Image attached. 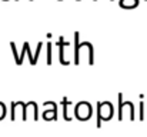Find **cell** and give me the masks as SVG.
<instances>
[{"mask_svg": "<svg viewBox=\"0 0 147 137\" xmlns=\"http://www.w3.org/2000/svg\"><path fill=\"white\" fill-rule=\"evenodd\" d=\"M29 114H33V119L37 120V106L33 101L24 106V117H23V120H27Z\"/></svg>", "mask_w": 147, "mask_h": 137, "instance_id": "cell-4", "label": "cell"}, {"mask_svg": "<svg viewBox=\"0 0 147 137\" xmlns=\"http://www.w3.org/2000/svg\"><path fill=\"white\" fill-rule=\"evenodd\" d=\"M92 116V107L89 103L83 101V103H79L77 107H76V117L79 120H87L90 119Z\"/></svg>", "mask_w": 147, "mask_h": 137, "instance_id": "cell-2", "label": "cell"}, {"mask_svg": "<svg viewBox=\"0 0 147 137\" xmlns=\"http://www.w3.org/2000/svg\"><path fill=\"white\" fill-rule=\"evenodd\" d=\"M98 109V119H97V127H100L101 120H110L111 114H113V107L109 101L106 103H98L97 104Z\"/></svg>", "mask_w": 147, "mask_h": 137, "instance_id": "cell-1", "label": "cell"}, {"mask_svg": "<svg viewBox=\"0 0 147 137\" xmlns=\"http://www.w3.org/2000/svg\"><path fill=\"white\" fill-rule=\"evenodd\" d=\"M19 114H22V119L24 117V104L20 101L11 106V120H16Z\"/></svg>", "mask_w": 147, "mask_h": 137, "instance_id": "cell-3", "label": "cell"}, {"mask_svg": "<svg viewBox=\"0 0 147 137\" xmlns=\"http://www.w3.org/2000/svg\"><path fill=\"white\" fill-rule=\"evenodd\" d=\"M56 111H57V109H56V106L51 109V110H46L45 113H43V119H46V120H54L57 116H56Z\"/></svg>", "mask_w": 147, "mask_h": 137, "instance_id": "cell-5", "label": "cell"}, {"mask_svg": "<svg viewBox=\"0 0 147 137\" xmlns=\"http://www.w3.org/2000/svg\"><path fill=\"white\" fill-rule=\"evenodd\" d=\"M6 114V107L3 106V103H0V119H3Z\"/></svg>", "mask_w": 147, "mask_h": 137, "instance_id": "cell-6", "label": "cell"}]
</instances>
